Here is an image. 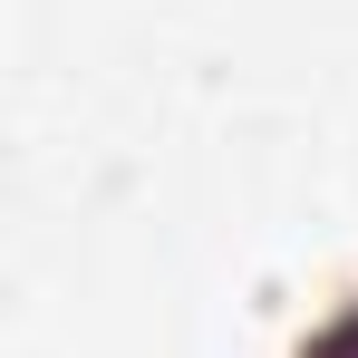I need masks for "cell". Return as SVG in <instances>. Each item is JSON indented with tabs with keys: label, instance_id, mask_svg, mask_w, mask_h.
I'll return each mask as SVG.
<instances>
[{
	"label": "cell",
	"instance_id": "cell-1",
	"mask_svg": "<svg viewBox=\"0 0 358 358\" xmlns=\"http://www.w3.org/2000/svg\"><path fill=\"white\" fill-rule=\"evenodd\" d=\"M320 358H358V320H349V329H339V339H329Z\"/></svg>",
	"mask_w": 358,
	"mask_h": 358
}]
</instances>
